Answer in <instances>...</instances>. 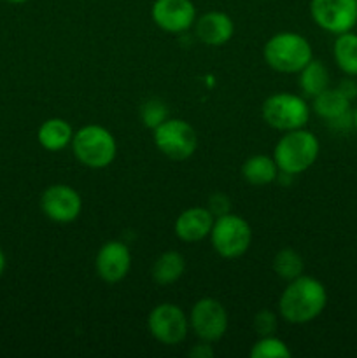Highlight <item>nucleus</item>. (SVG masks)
<instances>
[{"label": "nucleus", "instance_id": "nucleus-1", "mask_svg": "<svg viewBox=\"0 0 357 358\" xmlns=\"http://www.w3.org/2000/svg\"><path fill=\"white\" fill-rule=\"evenodd\" d=\"M328 306V290L324 283L308 275L287 282L279 299V315L294 325L310 324Z\"/></svg>", "mask_w": 357, "mask_h": 358}, {"label": "nucleus", "instance_id": "nucleus-2", "mask_svg": "<svg viewBox=\"0 0 357 358\" xmlns=\"http://www.w3.org/2000/svg\"><path fill=\"white\" fill-rule=\"evenodd\" d=\"M321 152L318 138L307 128L286 131L273 149V159L284 173L293 177L310 170Z\"/></svg>", "mask_w": 357, "mask_h": 358}, {"label": "nucleus", "instance_id": "nucleus-3", "mask_svg": "<svg viewBox=\"0 0 357 358\" xmlns=\"http://www.w3.org/2000/svg\"><path fill=\"white\" fill-rule=\"evenodd\" d=\"M266 65L280 73H298L314 58L310 42L298 31H279L266 41L262 49Z\"/></svg>", "mask_w": 357, "mask_h": 358}, {"label": "nucleus", "instance_id": "nucleus-4", "mask_svg": "<svg viewBox=\"0 0 357 358\" xmlns=\"http://www.w3.org/2000/svg\"><path fill=\"white\" fill-rule=\"evenodd\" d=\"M72 152L83 166L91 170H104L118 154V142L107 128L100 124H86L74 131Z\"/></svg>", "mask_w": 357, "mask_h": 358}, {"label": "nucleus", "instance_id": "nucleus-5", "mask_svg": "<svg viewBox=\"0 0 357 358\" xmlns=\"http://www.w3.org/2000/svg\"><path fill=\"white\" fill-rule=\"evenodd\" d=\"M310 110L312 108L304 96L286 93V91L270 94L261 107V114L266 124L282 133L304 128L310 119Z\"/></svg>", "mask_w": 357, "mask_h": 358}, {"label": "nucleus", "instance_id": "nucleus-6", "mask_svg": "<svg viewBox=\"0 0 357 358\" xmlns=\"http://www.w3.org/2000/svg\"><path fill=\"white\" fill-rule=\"evenodd\" d=\"M209 238L217 255L233 261L247 254L252 243V229L244 217L230 212L216 217Z\"/></svg>", "mask_w": 357, "mask_h": 358}, {"label": "nucleus", "instance_id": "nucleus-7", "mask_svg": "<svg viewBox=\"0 0 357 358\" xmlns=\"http://www.w3.org/2000/svg\"><path fill=\"white\" fill-rule=\"evenodd\" d=\"M153 133L154 145L168 159L186 161L196 152L198 135L195 128L184 119L168 117L156 129H153Z\"/></svg>", "mask_w": 357, "mask_h": 358}, {"label": "nucleus", "instance_id": "nucleus-8", "mask_svg": "<svg viewBox=\"0 0 357 358\" xmlns=\"http://www.w3.org/2000/svg\"><path fill=\"white\" fill-rule=\"evenodd\" d=\"M147 329L158 343L164 346H175L188 338L189 317L172 303H161L153 308L147 317Z\"/></svg>", "mask_w": 357, "mask_h": 358}, {"label": "nucleus", "instance_id": "nucleus-9", "mask_svg": "<svg viewBox=\"0 0 357 358\" xmlns=\"http://www.w3.org/2000/svg\"><path fill=\"white\" fill-rule=\"evenodd\" d=\"M227 311L220 301L214 297H202L196 301L189 313V329L200 341L217 343L227 331Z\"/></svg>", "mask_w": 357, "mask_h": 358}, {"label": "nucleus", "instance_id": "nucleus-10", "mask_svg": "<svg viewBox=\"0 0 357 358\" xmlns=\"http://www.w3.org/2000/svg\"><path fill=\"white\" fill-rule=\"evenodd\" d=\"M310 16L328 34H345L357 24V0H312Z\"/></svg>", "mask_w": 357, "mask_h": 358}, {"label": "nucleus", "instance_id": "nucleus-11", "mask_svg": "<svg viewBox=\"0 0 357 358\" xmlns=\"http://www.w3.org/2000/svg\"><path fill=\"white\" fill-rule=\"evenodd\" d=\"M41 210L51 222L72 224L83 212V198L66 184L49 185L41 196Z\"/></svg>", "mask_w": 357, "mask_h": 358}, {"label": "nucleus", "instance_id": "nucleus-12", "mask_svg": "<svg viewBox=\"0 0 357 358\" xmlns=\"http://www.w3.org/2000/svg\"><path fill=\"white\" fill-rule=\"evenodd\" d=\"M150 16L167 34H184L195 27L196 7L192 0H154Z\"/></svg>", "mask_w": 357, "mask_h": 358}, {"label": "nucleus", "instance_id": "nucleus-13", "mask_svg": "<svg viewBox=\"0 0 357 358\" xmlns=\"http://www.w3.org/2000/svg\"><path fill=\"white\" fill-rule=\"evenodd\" d=\"M94 269L105 283L122 282L132 269V252L128 245L119 240L105 241L97 252Z\"/></svg>", "mask_w": 357, "mask_h": 358}, {"label": "nucleus", "instance_id": "nucleus-14", "mask_svg": "<svg viewBox=\"0 0 357 358\" xmlns=\"http://www.w3.org/2000/svg\"><path fill=\"white\" fill-rule=\"evenodd\" d=\"M214 220L216 217L205 206H192V208L184 210L175 220V236L186 243H198L210 236Z\"/></svg>", "mask_w": 357, "mask_h": 358}, {"label": "nucleus", "instance_id": "nucleus-15", "mask_svg": "<svg viewBox=\"0 0 357 358\" xmlns=\"http://www.w3.org/2000/svg\"><path fill=\"white\" fill-rule=\"evenodd\" d=\"M195 31L198 41L206 45H224L234 35V23L226 13L210 10L200 16L195 23Z\"/></svg>", "mask_w": 357, "mask_h": 358}, {"label": "nucleus", "instance_id": "nucleus-16", "mask_svg": "<svg viewBox=\"0 0 357 358\" xmlns=\"http://www.w3.org/2000/svg\"><path fill=\"white\" fill-rule=\"evenodd\" d=\"M310 108L329 124L352 110V100H349L338 87H328L312 98Z\"/></svg>", "mask_w": 357, "mask_h": 358}, {"label": "nucleus", "instance_id": "nucleus-17", "mask_svg": "<svg viewBox=\"0 0 357 358\" xmlns=\"http://www.w3.org/2000/svg\"><path fill=\"white\" fill-rule=\"evenodd\" d=\"M72 138L74 129L65 119L51 117L38 126L37 140L42 149L49 150V152H62L72 143Z\"/></svg>", "mask_w": 357, "mask_h": 358}, {"label": "nucleus", "instance_id": "nucleus-18", "mask_svg": "<svg viewBox=\"0 0 357 358\" xmlns=\"http://www.w3.org/2000/svg\"><path fill=\"white\" fill-rule=\"evenodd\" d=\"M279 166H276L273 156H265V154H255L245 159L241 164V177L251 185H268L276 180L279 177Z\"/></svg>", "mask_w": 357, "mask_h": 358}, {"label": "nucleus", "instance_id": "nucleus-19", "mask_svg": "<svg viewBox=\"0 0 357 358\" xmlns=\"http://www.w3.org/2000/svg\"><path fill=\"white\" fill-rule=\"evenodd\" d=\"M186 271V261L184 255L178 254L175 250L163 252L160 257L154 261L153 269H150V276L158 285H172L177 280L182 278Z\"/></svg>", "mask_w": 357, "mask_h": 358}, {"label": "nucleus", "instance_id": "nucleus-20", "mask_svg": "<svg viewBox=\"0 0 357 358\" xmlns=\"http://www.w3.org/2000/svg\"><path fill=\"white\" fill-rule=\"evenodd\" d=\"M298 86L303 96L314 98L329 87V70L321 59H314L298 72Z\"/></svg>", "mask_w": 357, "mask_h": 358}, {"label": "nucleus", "instance_id": "nucleus-21", "mask_svg": "<svg viewBox=\"0 0 357 358\" xmlns=\"http://www.w3.org/2000/svg\"><path fill=\"white\" fill-rule=\"evenodd\" d=\"M332 58L345 76L357 77V34L350 30L336 35L332 42Z\"/></svg>", "mask_w": 357, "mask_h": 358}, {"label": "nucleus", "instance_id": "nucleus-22", "mask_svg": "<svg viewBox=\"0 0 357 358\" xmlns=\"http://www.w3.org/2000/svg\"><path fill=\"white\" fill-rule=\"evenodd\" d=\"M273 271L276 273L279 278L290 282V280L303 275L304 261L300 252H296L290 247H286L276 252L275 257H273Z\"/></svg>", "mask_w": 357, "mask_h": 358}, {"label": "nucleus", "instance_id": "nucleus-23", "mask_svg": "<svg viewBox=\"0 0 357 358\" xmlns=\"http://www.w3.org/2000/svg\"><path fill=\"white\" fill-rule=\"evenodd\" d=\"M290 348L280 338L273 336H261L251 348L252 358H289Z\"/></svg>", "mask_w": 357, "mask_h": 358}, {"label": "nucleus", "instance_id": "nucleus-24", "mask_svg": "<svg viewBox=\"0 0 357 358\" xmlns=\"http://www.w3.org/2000/svg\"><path fill=\"white\" fill-rule=\"evenodd\" d=\"M140 117H142V122L146 128L156 129L170 115H168L167 103L163 100H160V98H149L140 107Z\"/></svg>", "mask_w": 357, "mask_h": 358}, {"label": "nucleus", "instance_id": "nucleus-25", "mask_svg": "<svg viewBox=\"0 0 357 358\" xmlns=\"http://www.w3.org/2000/svg\"><path fill=\"white\" fill-rule=\"evenodd\" d=\"M254 331L255 334L261 338V336H273L276 332V327H279V318H276V313L272 310H261L254 315Z\"/></svg>", "mask_w": 357, "mask_h": 358}, {"label": "nucleus", "instance_id": "nucleus-26", "mask_svg": "<svg viewBox=\"0 0 357 358\" xmlns=\"http://www.w3.org/2000/svg\"><path fill=\"white\" fill-rule=\"evenodd\" d=\"M230 199H227L226 194H223V192H217V194H214L212 198H210L209 201V210L212 212L214 217H220V215H226V213H230Z\"/></svg>", "mask_w": 357, "mask_h": 358}, {"label": "nucleus", "instance_id": "nucleus-27", "mask_svg": "<svg viewBox=\"0 0 357 358\" xmlns=\"http://www.w3.org/2000/svg\"><path fill=\"white\" fill-rule=\"evenodd\" d=\"M189 355L192 358H212L214 357L212 343L200 341L198 345H195L191 350H189Z\"/></svg>", "mask_w": 357, "mask_h": 358}, {"label": "nucleus", "instance_id": "nucleus-28", "mask_svg": "<svg viewBox=\"0 0 357 358\" xmlns=\"http://www.w3.org/2000/svg\"><path fill=\"white\" fill-rule=\"evenodd\" d=\"M338 90L345 94L349 100H354L357 98V83L354 79H345L342 84L338 86Z\"/></svg>", "mask_w": 357, "mask_h": 358}, {"label": "nucleus", "instance_id": "nucleus-29", "mask_svg": "<svg viewBox=\"0 0 357 358\" xmlns=\"http://www.w3.org/2000/svg\"><path fill=\"white\" fill-rule=\"evenodd\" d=\"M4 269H6V254H4L2 248H0V276L4 275Z\"/></svg>", "mask_w": 357, "mask_h": 358}, {"label": "nucleus", "instance_id": "nucleus-30", "mask_svg": "<svg viewBox=\"0 0 357 358\" xmlns=\"http://www.w3.org/2000/svg\"><path fill=\"white\" fill-rule=\"evenodd\" d=\"M354 129L357 131V107L354 108Z\"/></svg>", "mask_w": 357, "mask_h": 358}, {"label": "nucleus", "instance_id": "nucleus-31", "mask_svg": "<svg viewBox=\"0 0 357 358\" xmlns=\"http://www.w3.org/2000/svg\"><path fill=\"white\" fill-rule=\"evenodd\" d=\"M4 2H9V3H24L28 0H4Z\"/></svg>", "mask_w": 357, "mask_h": 358}]
</instances>
